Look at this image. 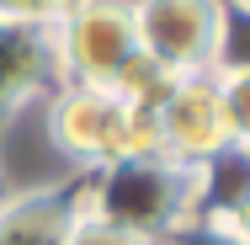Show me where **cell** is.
Listing matches in <instances>:
<instances>
[{"label": "cell", "mask_w": 250, "mask_h": 245, "mask_svg": "<svg viewBox=\"0 0 250 245\" xmlns=\"http://www.w3.org/2000/svg\"><path fill=\"white\" fill-rule=\"evenodd\" d=\"M69 192L59 187H21L0 197V245H64Z\"/></svg>", "instance_id": "52a82bcc"}, {"label": "cell", "mask_w": 250, "mask_h": 245, "mask_svg": "<svg viewBox=\"0 0 250 245\" xmlns=\"http://www.w3.org/2000/svg\"><path fill=\"white\" fill-rule=\"evenodd\" d=\"M139 48L176 80L213 75L240 32V16L224 0H128Z\"/></svg>", "instance_id": "3957f363"}, {"label": "cell", "mask_w": 250, "mask_h": 245, "mask_svg": "<svg viewBox=\"0 0 250 245\" xmlns=\"http://www.w3.org/2000/svg\"><path fill=\"white\" fill-rule=\"evenodd\" d=\"M64 245H154L112 219H101L96 208H85L80 197H69V224H64Z\"/></svg>", "instance_id": "ba28073f"}, {"label": "cell", "mask_w": 250, "mask_h": 245, "mask_svg": "<svg viewBox=\"0 0 250 245\" xmlns=\"http://www.w3.org/2000/svg\"><path fill=\"white\" fill-rule=\"evenodd\" d=\"M154 128H160L165 160H181V165H208L229 149H245V134L229 117V101H224L213 75L176 80L154 107Z\"/></svg>", "instance_id": "5b68a950"}, {"label": "cell", "mask_w": 250, "mask_h": 245, "mask_svg": "<svg viewBox=\"0 0 250 245\" xmlns=\"http://www.w3.org/2000/svg\"><path fill=\"white\" fill-rule=\"evenodd\" d=\"M43 86H59L48 32L5 27V22H0V123L16 117L27 101H38Z\"/></svg>", "instance_id": "8992f818"}, {"label": "cell", "mask_w": 250, "mask_h": 245, "mask_svg": "<svg viewBox=\"0 0 250 245\" xmlns=\"http://www.w3.org/2000/svg\"><path fill=\"white\" fill-rule=\"evenodd\" d=\"M165 245H250V235H245L240 219H197V224H187Z\"/></svg>", "instance_id": "30bf717a"}, {"label": "cell", "mask_w": 250, "mask_h": 245, "mask_svg": "<svg viewBox=\"0 0 250 245\" xmlns=\"http://www.w3.org/2000/svg\"><path fill=\"white\" fill-rule=\"evenodd\" d=\"M85 208H96L101 219L144 235V240L165 245L176 240L187 224L202 219V165H181V160H123L91 176V192L80 197Z\"/></svg>", "instance_id": "7a4b0ae2"}, {"label": "cell", "mask_w": 250, "mask_h": 245, "mask_svg": "<svg viewBox=\"0 0 250 245\" xmlns=\"http://www.w3.org/2000/svg\"><path fill=\"white\" fill-rule=\"evenodd\" d=\"M53 75L59 86H96L106 91L123 64L139 53L133 32V5L128 0H80L59 27H48Z\"/></svg>", "instance_id": "277c9868"}, {"label": "cell", "mask_w": 250, "mask_h": 245, "mask_svg": "<svg viewBox=\"0 0 250 245\" xmlns=\"http://www.w3.org/2000/svg\"><path fill=\"white\" fill-rule=\"evenodd\" d=\"M43 134H48L53 155L75 171H106V165H123V160H154L165 155L160 149V128H154V112L144 107H128L112 91L96 86H59L43 112Z\"/></svg>", "instance_id": "6da1fadb"}, {"label": "cell", "mask_w": 250, "mask_h": 245, "mask_svg": "<svg viewBox=\"0 0 250 245\" xmlns=\"http://www.w3.org/2000/svg\"><path fill=\"white\" fill-rule=\"evenodd\" d=\"M80 0H0V22L5 27H32V32H48L59 27Z\"/></svg>", "instance_id": "9c48e42d"}]
</instances>
